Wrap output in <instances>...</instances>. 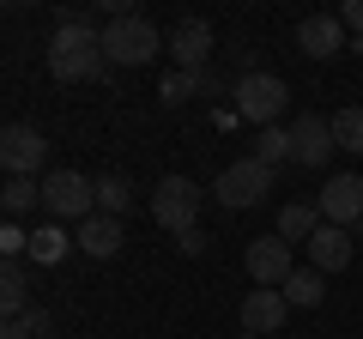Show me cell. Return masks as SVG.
I'll return each instance as SVG.
<instances>
[{
    "label": "cell",
    "mask_w": 363,
    "mask_h": 339,
    "mask_svg": "<svg viewBox=\"0 0 363 339\" xmlns=\"http://www.w3.org/2000/svg\"><path fill=\"white\" fill-rule=\"evenodd\" d=\"M194 91H200V73H169L164 85H157V97H164L169 109H182V104H188Z\"/></svg>",
    "instance_id": "24"
},
{
    "label": "cell",
    "mask_w": 363,
    "mask_h": 339,
    "mask_svg": "<svg viewBox=\"0 0 363 339\" xmlns=\"http://www.w3.org/2000/svg\"><path fill=\"white\" fill-rule=\"evenodd\" d=\"M43 212H49V224H61V218L85 224L97 212V182H85L79 170H49L43 176Z\"/></svg>",
    "instance_id": "5"
},
{
    "label": "cell",
    "mask_w": 363,
    "mask_h": 339,
    "mask_svg": "<svg viewBox=\"0 0 363 339\" xmlns=\"http://www.w3.org/2000/svg\"><path fill=\"white\" fill-rule=\"evenodd\" d=\"M0 206H6V224H18L30 206H43V182H37V176H6V188H0Z\"/></svg>",
    "instance_id": "19"
},
{
    "label": "cell",
    "mask_w": 363,
    "mask_h": 339,
    "mask_svg": "<svg viewBox=\"0 0 363 339\" xmlns=\"http://www.w3.org/2000/svg\"><path fill=\"white\" fill-rule=\"evenodd\" d=\"M285 321H291V303H285V291H248V297H242V333L285 339Z\"/></svg>",
    "instance_id": "13"
},
{
    "label": "cell",
    "mask_w": 363,
    "mask_h": 339,
    "mask_svg": "<svg viewBox=\"0 0 363 339\" xmlns=\"http://www.w3.org/2000/svg\"><path fill=\"white\" fill-rule=\"evenodd\" d=\"M49 73L55 79H104L109 73V55H104V25L91 13H61L55 18V37H49Z\"/></svg>",
    "instance_id": "1"
},
{
    "label": "cell",
    "mask_w": 363,
    "mask_h": 339,
    "mask_svg": "<svg viewBox=\"0 0 363 339\" xmlns=\"http://www.w3.org/2000/svg\"><path fill=\"white\" fill-rule=\"evenodd\" d=\"M169 55H176V73H206V61H212V25H206V18H176V30H169Z\"/></svg>",
    "instance_id": "12"
},
{
    "label": "cell",
    "mask_w": 363,
    "mask_h": 339,
    "mask_svg": "<svg viewBox=\"0 0 363 339\" xmlns=\"http://www.w3.org/2000/svg\"><path fill=\"white\" fill-rule=\"evenodd\" d=\"M0 164H6V176H49V140H43L37 128H25V121H13V128L0 133Z\"/></svg>",
    "instance_id": "7"
},
{
    "label": "cell",
    "mask_w": 363,
    "mask_h": 339,
    "mask_svg": "<svg viewBox=\"0 0 363 339\" xmlns=\"http://www.w3.org/2000/svg\"><path fill=\"white\" fill-rule=\"evenodd\" d=\"M327 152H339L333 145V116H297L291 121V164L327 170Z\"/></svg>",
    "instance_id": "11"
},
{
    "label": "cell",
    "mask_w": 363,
    "mask_h": 339,
    "mask_svg": "<svg viewBox=\"0 0 363 339\" xmlns=\"http://www.w3.org/2000/svg\"><path fill=\"white\" fill-rule=\"evenodd\" d=\"M291 273H297V261H291V243H285L279 230L248 243V279H255L260 291H285Z\"/></svg>",
    "instance_id": "8"
},
{
    "label": "cell",
    "mask_w": 363,
    "mask_h": 339,
    "mask_svg": "<svg viewBox=\"0 0 363 339\" xmlns=\"http://www.w3.org/2000/svg\"><path fill=\"white\" fill-rule=\"evenodd\" d=\"M73 243H79V255H91V261H116L128 236H121V218H109V212H91V218L79 224Z\"/></svg>",
    "instance_id": "14"
},
{
    "label": "cell",
    "mask_w": 363,
    "mask_h": 339,
    "mask_svg": "<svg viewBox=\"0 0 363 339\" xmlns=\"http://www.w3.org/2000/svg\"><path fill=\"white\" fill-rule=\"evenodd\" d=\"M73 248H79V243L61 230V224H37V230H30V255H25V261H37V267H55V261H67Z\"/></svg>",
    "instance_id": "18"
},
{
    "label": "cell",
    "mask_w": 363,
    "mask_h": 339,
    "mask_svg": "<svg viewBox=\"0 0 363 339\" xmlns=\"http://www.w3.org/2000/svg\"><path fill=\"white\" fill-rule=\"evenodd\" d=\"M0 309H6V321H18V315L30 309V273H25V261L0 267Z\"/></svg>",
    "instance_id": "17"
},
{
    "label": "cell",
    "mask_w": 363,
    "mask_h": 339,
    "mask_svg": "<svg viewBox=\"0 0 363 339\" xmlns=\"http://www.w3.org/2000/svg\"><path fill=\"white\" fill-rule=\"evenodd\" d=\"M152 218L164 224L169 236L194 230V224H200V188L188 182V176H164V182L152 188Z\"/></svg>",
    "instance_id": "6"
},
{
    "label": "cell",
    "mask_w": 363,
    "mask_h": 339,
    "mask_svg": "<svg viewBox=\"0 0 363 339\" xmlns=\"http://www.w3.org/2000/svg\"><path fill=\"white\" fill-rule=\"evenodd\" d=\"M255 157H260V164H285V157H291V128H260V140H255Z\"/></svg>",
    "instance_id": "23"
},
{
    "label": "cell",
    "mask_w": 363,
    "mask_h": 339,
    "mask_svg": "<svg viewBox=\"0 0 363 339\" xmlns=\"http://www.w3.org/2000/svg\"><path fill=\"white\" fill-rule=\"evenodd\" d=\"M309 267L315 273H345L351 267V230H339V224H321V230L309 236Z\"/></svg>",
    "instance_id": "15"
},
{
    "label": "cell",
    "mask_w": 363,
    "mask_h": 339,
    "mask_svg": "<svg viewBox=\"0 0 363 339\" xmlns=\"http://www.w3.org/2000/svg\"><path fill=\"white\" fill-rule=\"evenodd\" d=\"M212 194H218V206H224V212H255L260 200L272 194V170L260 164V157H230V164L218 170Z\"/></svg>",
    "instance_id": "3"
},
{
    "label": "cell",
    "mask_w": 363,
    "mask_h": 339,
    "mask_svg": "<svg viewBox=\"0 0 363 339\" xmlns=\"http://www.w3.org/2000/svg\"><path fill=\"white\" fill-rule=\"evenodd\" d=\"M0 255H6V261H25L30 255V230L25 224H0Z\"/></svg>",
    "instance_id": "25"
},
{
    "label": "cell",
    "mask_w": 363,
    "mask_h": 339,
    "mask_svg": "<svg viewBox=\"0 0 363 339\" xmlns=\"http://www.w3.org/2000/svg\"><path fill=\"white\" fill-rule=\"evenodd\" d=\"M285 339H291V333H285Z\"/></svg>",
    "instance_id": "30"
},
{
    "label": "cell",
    "mask_w": 363,
    "mask_h": 339,
    "mask_svg": "<svg viewBox=\"0 0 363 339\" xmlns=\"http://www.w3.org/2000/svg\"><path fill=\"white\" fill-rule=\"evenodd\" d=\"M321 224H327V218H321L315 200H291V206H279V236H285V243H309Z\"/></svg>",
    "instance_id": "16"
},
{
    "label": "cell",
    "mask_w": 363,
    "mask_h": 339,
    "mask_svg": "<svg viewBox=\"0 0 363 339\" xmlns=\"http://www.w3.org/2000/svg\"><path fill=\"white\" fill-rule=\"evenodd\" d=\"M206 243H212V236L200 230V224H194V230H182V236H176V248H182V255H206Z\"/></svg>",
    "instance_id": "26"
},
{
    "label": "cell",
    "mask_w": 363,
    "mask_h": 339,
    "mask_svg": "<svg viewBox=\"0 0 363 339\" xmlns=\"http://www.w3.org/2000/svg\"><path fill=\"white\" fill-rule=\"evenodd\" d=\"M230 97H236V116H242V121H255V128H279V116H285V104H291V85L279 73H242L230 85Z\"/></svg>",
    "instance_id": "4"
},
{
    "label": "cell",
    "mask_w": 363,
    "mask_h": 339,
    "mask_svg": "<svg viewBox=\"0 0 363 339\" xmlns=\"http://www.w3.org/2000/svg\"><path fill=\"white\" fill-rule=\"evenodd\" d=\"M242 339H260V333H242Z\"/></svg>",
    "instance_id": "29"
},
{
    "label": "cell",
    "mask_w": 363,
    "mask_h": 339,
    "mask_svg": "<svg viewBox=\"0 0 363 339\" xmlns=\"http://www.w3.org/2000/svg\"><path fill=\"white\" fill-rule=\"evenodd\" d=\"M18 321H25L30 333H37V339H49V327H55V321H49V309H37V303H30V309L18 315Z\"/></svg>",
    "instance_id": "27"
},
{
    "label": "cell",
    "mask_w": 363,
    "mask_h": 339,
    "mask_svg": "<svg viewBox=\"0 0 363 339\" xmlns=\"http://www.w3.org/2000/svg\"><path fill=\"white\" fill-rule=\"evenodd\" d=\"M315 206H321L327 224L351 230V224L363 218V176H357V170H339V176H327V188L315 194Z\"/></svg>",
    "instance_id": "9"
},
{
    "label": "cell",
    "mask_w": 363,
    "mask_h": 339,
    "mask_svg": "<svg viewBox=\"0 0 363 339\" xmlns=\"http://www.w3.org/2000/svg\"><path fill=\"white\" fill-rule=\"evenodd\" d=\"M0 339H37V333H30L25 321H6V333H0Z\"/></svg>",
    "instance_id": "28"
},
{
    "label": "cell",
    "mask_w": 363,
    "mask_h": 339,
    "mask_svg": "<svg viewBox=\"0 0 363 339\" xmlns=\"http://www.w3.org/2000/svg\"><path fill=\"white\" fill-rule=\"evenodd\" d=\"M333 145H339V152H363V104L333 116Z\"/></svg>",
    "instance_id": "22"
},
{
    "label": "cell",
    "mask_w": 363,
    "mask_h": 339,
    "mask_svg": "<svg viewBox=\"0 0 363 339\" xmlns=\"http://www.w3.org/2000/svg\"><path fill=\"white\" fill-rule=\"evenodd\" d=\"M128 206H133V188L121 182V176H97V212H109V218H121Z\"/></svg>",
    "instance_id": "21"
},
{
    "label": "cell",
    "mask_w": 363,
    "mask_h": 339,
    "mask_svg": "<svg viewBox=\"0 0 363 339\" xmlns=\"http://www.w3.org/2000/svg\"><path fill=\"white\" fill-rule=\"evenodd\" d=\"M285 303L291 309H315V303H321V273H315V267H297V273L285 279Z\"/></svg>",
    "instance_id": "20"
},
{
    "label": "cell",
    "mask_w": 363,
    "mask_h": 339,
    "mask_svg": "<svg viewBox=\"0 0 363 339\" xmlns=\"http://www.w3.org/2000/svg\"><path fill=\"white\" fill-rule=\"evenodd\" d=\"M104 55H109V67H152L157 55H164V37H157L152 18L121 13V18L104 25Z\"/></svg>",
    "instance_id": "2"
},
{
    "label": "cell",
    "mask_w": 363,
    "mask_h": 339,
    "mask_svg": "<svg viewBox=\"0 0 363 339\" xmlns=\"http://www.w3.org/2000/svg\"><path fill=\"white\" fill-rule=\"evenodd\" d=\"M297 49L309 55V61H333V55H351V30L339 13H309L297 25Z\"/></svg>",
    "instance_id": "10"
}]
</instances>
